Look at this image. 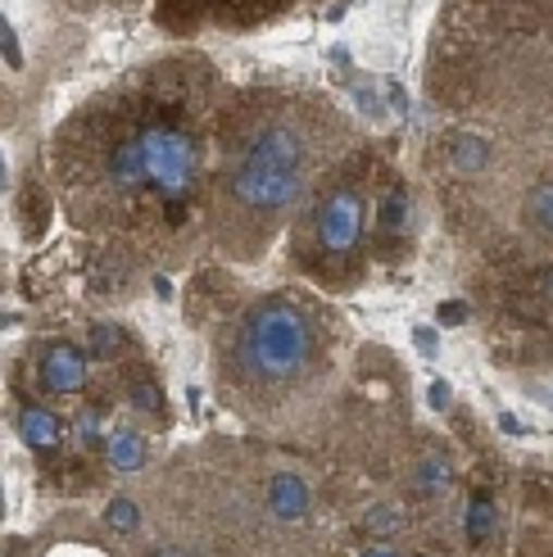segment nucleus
<instances>
[{
    "label": "nucleus",
    "instance_id": "obj_1",
    "mask_svg": "<svg viewBox=\"0 0 553 557\" xmlns=\"http://www.w3.org/2000/svg\"><path fill=\"white\" fill-rule=\"evenodd\" d=\"M200 54L119 77L54 132V173L69 213L109 236H169L205 213L209 136L228 100Z\"/></svg>",
    "mask_w": 553,
    "mask_h": 557
},
{
    "label": "nucleus",
    "instance_id": "obj_2",
    "mask_svg": "<svg viewBox=\"0 0 553 557\" xmlns=\"http://www.w3.org/2000/svg\"><path fill=\"white\" fill-rule=\"evenodd\" d=\"M213 136L205 227L228 259L255 263L341 163L354 127L318 91L255 87L223 104Z\"/></svg>",
    "mask_w": 553,
    "mask_h": 557
},
{
    "label": "nucleus",
    "instance_id": "obj_3",
    "mask_svg": "<svg viewBox=\"0 0 553 557\" xmlns=\"http://www.w3.org/2000/svg\"><path fill=\"white\" fill-rule=\"evenodd\" d=\"M427 87L463 114L553 127V0H440Z\"/></svg>",
    "mask_w": 553,
    "mask_h": 557
},
{
    "label": "nucleus",
    "instance_id": "obj_4",
    "mask_svg": "<svg viewBox=\"0 0 553 557\" xmlns=\"http://www.w3.org/2000/svg\"><path fill=\"white\" fill-rule=\"evenodd\" d=\"M327 354L331 322L318 304L299 290H268L218 336V385L245 417H272L309 395Z\"/></svg>",
    "mask_w": 553,
    "mask_h": 557
},
{
    "label": "nucleus",
    "instance_id": "obj_5",
    "mask_svg": "<svg viewBox=\"0 0 553 557\" xmlns=\"http://www.w3.org/2000/svg\"><path fill=\"white\" fill-rule=\"evenodd\" d=\"M368 227H372L368 182L354 177V169H336V177L322 182L309 195V205L299 209V227H295L299 259L309 263L314 276L341 282V276L354 272V259L364 255Z\"/></svg>",
    "mask_w": 553,
    "mask_h": 557
},
{
    "label": "nucleus",
    "instance_id": "obj_6",
    "mask_svg": "<svg viewBox=\"0 0 553 557\" xmlns=\"http://www.w3.org/2000/svg\"><path fill=\"white\" fill-rule=\"evenodd\" d=\"M318 0H155V23L173 37L196 33H259Z\"/></svg>",
    "mask_w": 553,
    "mask_h": 557
},
{
    "label": "nucleus",
    "instance_id": "obj_7",
    "mask_svg": "<svg viewBox=\"0 0 553 557\" xmlns=\"http://www.w3.org/2000/svg\"><path fill=\"white\" fill-rule=\"evenodd\" d=\"M263 508H268L272 521H282V525L309 521V512H314V485H309V476L295 471V467L272 471V476L263 481Z\"/></svg>",
    "mask_w": 553,
    "mask_h": 557
},
{
    "label": "nucleus",
    "instance_id": "obj_8",
    "mask_svg": "<svg viewBox=\"0 0 553 557\" xmlns=\"http://www.w3.org/2000/svg\"><path fill=\"white\" fill-rule=\"evenodd\" d=\"M37 376H41V389L54 399H69L77 389H87V376H91V363H87V349L77 345H50L37 363Z\"/></svg>",
    "mask_w": 553,
    "mask_h": 557
},
{
    "label": "nucleus",
    "instance_id": "obj_9",
    "mask_svg": "<svg viewBox=\"0 0 553 557\" xmlns=\"http://www.w3.org/2000/svg\"><path fill=\"white\" fill-rule=\"evenodd\" d=\"M517 222L531 240L553 245V177L527 182V190H521V200H517Z\"/></svg>",
    "mask_w": 553,
    "mask_h": 557
},
{
    "label": "nucleus",
    "instance_id": "obj_10",
    "mask_svg": "<svg viewBox=\"0 0 553 557\" xmlns=\"http://www.w3.org/2000/svg\"><path fill=\"white\" fill-rule=\"evenodd\" d=\"M19 435H23L27 449L50 454V449H60V440H64V422H60V417H54L50 408L27 404V408L19 412Z\"/></svg>",
    "mask_w": 553,
    "mask_h": 557
},
{
    "label": "nucleus",
    "instance_id": "obj_11",
    "mask_svg": "<svg viewBox=\"0 0 553 557\" xmlns=\"http://www.w3.org/2000/svg\"><path fill=\"white\" fill-rule=\"evenodd\" d=\"M105 458H109V467L114 471H142L146 467V440H142V431H114L109 435V444H105Z\"/></svg>",
    "mask_w": 553,
    "mask_h": 557
},
{
    "label": "nucleus",
    "instance_id": "obj_12",
    "mask_svg": "<svg viewBox=\"0 0 553 557\" xmlns=\"http://www.w3.org/2000/svg\"><path fill=\"white\" fill-rule=\"evenodd\" d=\"M105 525L114 535H136L142 531V508H136V498L119 494V498H109V508H105Z\"/></svg>",
    "mask_w": 553,
    "mask_h": 557
},
{
    "label": "nucleus",
    "instance_id": "obj_13",
    "mask_svg": "<svg viewBox=\"0 0 553 557\" xmlns=\"http://www.w3.org/2000/svg\"><path fill=\"white\" fill-rule=\"evenodd\" d=\"M123 345H127V336L119 322H96L87 336V354H96V358H114V354H123Z\"/></svg>",
    "mask_w": 553,
    "mask_h": 557
},
{
    "label": "nucleus",
    "instance_id": "obj_14",
    "mask_svg": "<svg viewBox=\"0 0 553 557\" xmlns=\"http://www.w3.org/2000/svg\"><path fill=\"white\" fill-rule=\"evenodd\" d=\"M463 525H467V535H472V544H481L486 535H490V525H494V504L486 494H477L472 504H467V517H463Z\"/></svg>",
    "mask_w": 553,
    "mask_h": 557
},
{
    "label": "nucleus",
    "instance_id": "obj_15",
    "mask_svg": "<svg viewBox=\"0 0 553 557\" xmlns=\"http://www.w3.org/2000/svg\"><path fill=\"white\" fill-rule=\"evenodd\" d=\"M77 440H82V444H109L105 417H100V412H82V417H77Z\"/></svg>",
    "mask_w": 553,
    "mask_h": 557
},
{
    "label": "nucleus",
    "instance_id": "obj_16",
    "mask_svg": "<svg viewBox=\"0 0 553 557\" xmlns=\"http://www.w3.org/2000/svg\"><path fill=\"white\" fill-rule=\"evenodd\" d=\"M400 521H404V517H400L395 508L377 504V508L368 512V531H372V535H395V531H400Z\"/></svg>",
    "mask_w": 553,
    "mask_h": 557
},
{
    "label": "nucleus",
    "instance_id": "obj_17",
    "mask_svg": "<svg viewBox=\"0 0 553 557\" xmlns=\"http://www.w3.org/2000/svg\"><path fill=\"white\" fill-rule=\"evenodd\" d=\"M422 485H431V490H445V485H450V467H445V458H431V462L422 467Z\"/></svg>",
    "mask_w": 553,
    "mask_h": 557
},
{
    "label": "nucleus",
    "instance_id": "obj_18",
    "mask_svg": "<svg viewBox=\"0 0 553 557\" xmlns=\"http://www.w3.org/2000/svg\"><path fill=\"white\" fill-rule=\"evenodd\" d=\"M132 404L146 408V412H163V399L155 395V385H142V381H136V389H132Z\"/></svg>",
    "mask_w": 553,
    "mask_h": 557
},
{
    "label": "nucleus",
    "instance_id": "obj_19",
    "mask_svg": "<svg viewBox=\"0 0 553 557\" xmlns=\"http://www.w3.org/2000/svg\"><path fill=\"white\" fill-rule=\"evenodd\" d=\"M146 557H191V553H186V548H177V544H155Z\"/></svg>",
    "mask_w": 553,
    "mask_h": 557
},
{
    "label": "nucleus",
    "instance_id": "obj_20",
    "mask_svg": "<svg viewBox=\"0 0 553 557\" xmlns=\"http://www.w3.org/2000/svg\"><path fill=\"white\" fill-rule=\"evenodd\" d=\"M358 557H400L391 544H372V548H364V553H358Z\"/></svg>",
    "mask_w": 553,
    "mask_h": 557
},
{
    "label": "nucleus",
    "instance_id": "obj_21",
    "mask_svg": "<svg viewBox=\"0 0 553 557\" xmlns=\"http://www.w3.org/2000/svg\"><path fill=\"white\" fill-rule=\"evenodd\" d=\"M69 5H123V0H69Z\"/></svg>",
    "mask_w": 553,
    "mask_h": 557
}]
</instances>
